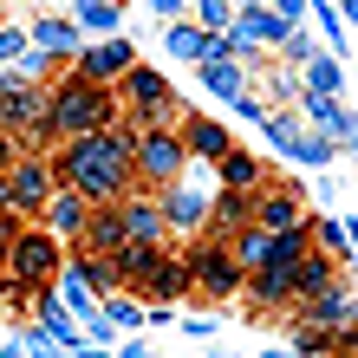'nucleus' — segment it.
I'll use <instances>...</instances> for the list:
<instances>
[{"label": "nucleus", "mask_w": 358, "mask_h": 358, "mask_svg": "<svg viewBox=\"0 0 358 358\" xmlns=\"http://www.w3.org/2000/svg\"><path fill=\"white\" fill-rule=\"evenodd\" d=\"M124 117V98L117 92H98L85 85L72 66L52 78V143H72V137H98Z\"/></svg>", "instance_id": "f03ea898"}, {"label": "nucleus", "mask_w": 358, "mask_h": 358, "mask_svg": "<svg viewBox=\"0 0 358 358\" xmlns=\"http://www.w3.org/2000/svg\"><path fill=\"white\" fill-rule=\"evenodd\" d=\"M332 339H339V332H326V326H313V320H293V326H287V345L300 352V358H326Z\"/></svg>", "instance_id": "c85d7f7f"}, {"label": "nucleus", "mask_w": 358, "mask_h": 358, "mask_svg": "<svg viewBox=\"0 0 358 358\" xmlns=\"http://www.w3.org/2000/svg\"><path fill=\"white\" fill-rule=\"evenodd\" d=\"M261 358H300V352H293V345H287V339H273V345H267V352H261Z\"/></svg>", "instance_id": "de8ad7c7"}, {"label": "nucleus", "mask_w": 358, "mask_h": 358, "mask_svg": "<svg viewBox=\"0 0 358 358\" xmlns=\"http://www.w3.org/2000/svg\"><path fill=\"white\" fill-rule=\"evenodd\" d=\"M208 358H235V345H222V339H215V345H208Z\"/></svg>", "instance_id": "603ef678"}, {"label": "nucleus", "mask_w": 358, "mask_h": 358, "mask_svg": "<svg viewBox=\"0 0 358 358\" xmlns=\"http://www.w3.org/2000/svg\"><path fill=\"white\" fill-rule=\"evenodd\" d=\"M339 20H345V33L358 27V0H339Z\"/></svg>", "instance_id": "49530a36"}, {"label": "nucleus", "mask_w": 358, "mask_h": 358, "mask_svg": "<svg viewBox=\"0 0 358 358\" xmlns=\"http://www.w3.org/2000/svg\"><path fill=\"white\" fill-rule=\"evenodd\" d=\"M196 78H202V92H208V98H222V104H235V98H248V92H255V72H248V66H235L228 52H208L202 66H196Z\"/></svg>", "instance_id": "dca6fc26"}, {"label": "nucleus", "mask_w": 358, "mask_h": 358, "mask_svg": "<svg viewBox=\"0 0 358 358\" xmlns=\"http://www.w3.org/2000/svg\"><path fill=\"white\" fill-rule=\"evenodd\" d=\"M66 273H78L98 300H111V293H124V267H117V255H85V248H72L66 255Z\"/></svg>", "instance_id": "f3484780"}, {"label": "nucleus", "mask_w": 358, "mask_h": 358, "mask_svg": "<svg viewBox=\"0 0 358 358\" xmlns=\"http://www.w3.org/2000/svg\"><path fill=\"white\" fill-rule=\"evenodd\" d=\"M27 52H33V39H27V20H7V27H0V66H20Z\"/></svg>", "instance_id": "c9c22d12"}, {"label": "nucleus", "mask_w": 358, "mask_h": 358, "mask_svg": "<svg viewBox=\"0 0 358 358\" xmlns=\"http://www.w3.org/2000/svg\"><path fill=\"white\" fill-rule=\"evenodd\" d=\"M215 182H222V189H235V196H255V189L267 182V170H261V157H255V150H241V143H235V150L215 163Z\"/></svg>", "instance_id": "4be33fe9"}, {"label": "nucleus", "mask_w": 358, "mask_h": 358, "mask_svg": "<svg viewBox=\"0 0 358 358\" xmlns=\"http://www.w3.org/2000/svg\"><path fill=\"white\" fill-rule=\"evenodd\" d=\"M352 78H358V66H352Z\"/></svg>", "instance_id": "bf43d9fd"}, {"label": "nucleus", "mask_w": 358, "mask_h": 358, "mask_svg": "<svg viewBox=\"0 0 358 358\" xmlns=\"http://www.w3.org/2000/svg\"><path fill=\"white\" fill-rule=\"evenodd\" d=\"M235 27H241V33H255L267 52H280V46H287V33H293L287 20H280V13H267V7H241V13H235Z\"/></svg>", "instance_id": "cd10ccee"}, {"label": "nucleus", "mask_w": 358, "mask_h": 358, "mask_svg": "<svg viewBox=\"0 0 358 358\" xmlns=\"http://www.w3.org/2000/svg\"><path fill=\"white\" fill-rule=\"evenodd\" d=\"M0 300H7V273H0Z\"/></svg>", "instance_id": "5fc2aeb1"}, {"label": "nucleus", "mask_w": 358, "mask_h": 358, "mask_svg": "<svg viewBox=\"0 0 358 358\" xmlns=\"http://www.w3.org/2000/svg\"><path fill=\"white\" fill-rule=\"evenodd\" d=\"M124 20H131V13L111 7V0H78V7H72V27L85 33V46H92V39H117Z\"/></svg>", "instance_id": "aec40b11"}, {"label": "nucleus", "mask_w": 358, "mask_h": 358, "mask_svg": "<svg viewBox=\"0 0 358 358\" xmlns=\"http://www.w3.org/2000/svg\"><path fill=\"white\" fill-rule=\"evenodd\" d=\"M66 358H111L104 345H78V352H66Z\"/></svg>", "instance_id": "8fccbe9b"}, {"label": "nucleus", "mask_w": 358, "mask_h": 358, "mask_svg": "<svg viewBox=\"0 0 358 358\" xmlns=\"http://www.w3.org/2000/svg\"><path fill=\"white\" fill-rule=\"evenodd\" d=\"M111 358H157V345H143V339H131V345H117Z\"/></svg>", "instance_id": "a18cd8bd"}, {"label": "nucleus", "mask_w": 358, "mask_h": 358, "mask_svg": "<svg viewBox=\"0 0 358 358\" xmlns=\"http://www.w3.org/2000/svg\"><path fill=\"white\" fill-rule=\"evenodd\" d=\"M339 273H345L339 261H326V255H320V248H313V255H306L300 267H293V313H300L306 300H320V293H326V287H339Z\"/></svg>", "instance_id": "6ab92c4d"}, {"label": "nucleus", "mask_w": 358, "mask_h": 358, "mask_svg": "<svg viewBox=\"0 0 358 358\" xmlns=\"http://www.w3.org/2000/svg\"><path fill=\"white\" fill-rule=\"evenodd\" d=\"M215 170H202V163H189V176H176L170 189H157V208L163 222H170V235H189L202 241L208 235V208H215Z\"/></svg>", "instance_id": "39448f33"}, {"label": "nucleus", "mask_w": 358, "mask_h": 358, "mask_svg": "<svg viewBox=\"0 0 358 358\" xmlns=\"http://www.w3.org/2000/svg\"><path fill=\"white\" fill-rule=\"evenodd\" d=\"M176 176H189L182 131H143V143H137V189L157 196V189H170Z\"/></svg>", "instance_id": "0eeeda50"}, {"label": "nucleus", "mask_w": 358, "mask_h": 358, "mask_svg": "<svg viewBox=\"0 0 358 358\" xmlns=\"http://www.w3.org/2000/svg\"><path fill=\"white\" fill-rule=\"evenodd\" d=\"M111 7H124V0H111Z\"/></svg>", "instance_id": "4d7b16f0"}, {"label": "nucleus", "mask_w": 358, "mask_h": 358, "mask_svg": "<svg viewBox=\"0 0 358 358\" xmlns=\"http://www.w3.org/2000/svg\"><path fill=\"white\" fill-rule=\"evenodd\" d=\"M143 7H150L163 27H176V20H189V0H143Z\"/></svg>", "instance_id": "79ce46f5"}, {"label": "nucleus", "mask_w": 358, "mask_h": 358, "mask_svg": "<svg viewBox=\"0 0 358 358\" xmlns=\"http://www.w3.org/2000/svg\"><path fill=\"white\" fill-rule=\"evenodd\" d=\"M280 157H287V163H300V170H326V163L339 157V150H332V143H326L320 131H306V124H300V131H293V137L280 143Z\"/></svg>", "instance_id": "a878e982"}, {"label": "nucleus", "mask_w": 358, "mask_h": 358, "mask_svg": "<svg viewBox=\"0 0 358 358\" xmlns=\"http://www.w3.org/2000/svg\"><path fill=\"white\" fill-rule=\"evenodd\" d=\"M137 143H143V131L131 117H117L111 131H98V137H72V143L52 150V182L78 189L92 208L124 202V196H137Z\"/></svg>", "instance_id": "f257e3e1"}, {"label": "nucleus", "mask_w": 358, "mask_h": 358, "mask_svg": "<svg viewBox=\"0 0 358 358\" xmlns=\"http://www.w3.org/2000/svg\"><path fill=\"white\" fill-rule=\"evenodd\" d=\"M345 241H352V267H358V215H345Z\"/></svg>", "instance_id": "09e8293b"}, {"label": "nucleus", "mask_w": 358, "mask_h": 358, "mask_svg": "<svg viewBox=\"0 0 358 358\" xmlns=\"http://www.w3.org/2000/svg\"><path fill=\"white\" fill-rule=\"evenodd\" d=\"M267 111H273V104H267L261 78H255V92H248V98H235V117H241V124H267Z\"/></svg>", "instance_id": "4c0bfd02"}, {"label": "nucleus", "mask_w": 358, "mask_h": 358, "mask_svg": "<svg viewBox=\"0 0 358 358\" xmlns=\"http://www.w3.org/2000/svg\"><path fill=\"white\" fill-rule=\"evenodd\" d=\"M306 235H313V248H320L326 261H339V267H352V241H345V215H306Z\"/></svg>", "instance_id": "393cba45"}, {"label": "nucleus", "mask_w": 358, "mask_h": 358, "mask_svg": "<svg viewBox=\"0 0 358 358\" xmlns=\"http://www.w3.org/2000/svg\"><path fill=\"white\" fill-rule=\"evenodd\" d=\"M27 39H33L39 52L66 59V66H72L78 52H85V33L72 27V13H33V20H27Z\"/></svg>", "instance_id": "f8f14e48"}, {"label": "nucleus", "mask_w": 358, "mask_h": 358, "mask_svg": "<svg viewBox=\"0 0 358 358\" xmlns=\"http://www.w3.org/2000/svg\"><path fill=\"white\" fill-rule=\"evenodd\" d=\"M85 222H92V202L78 196V189H52V202L39 208V228H52L66 248H78V235H85Z\"/></svg>", "instance_id": "ddd939ff"}, {"label": "nucleus", "mask_w": 358, "mask_h": 358, "mask_svg": "<svg viewBox=\"0 0 358 358\" xmlns=\"http://www.w3.org/2000/svg\"><path fill=\"white\" fill-rule=\"evenodd\" d=\"M320 52H326L320 39H313L306 27H293V33H287V46H280V66H287V72H306V66H313Z\"/></svg>", "instance_id": "473e14b6"}, {"label": "nucleus", "mask_w": 358, "mask_h": 358, "mask_svg": "<svg viewBox=\"0 0 358 358\" xmlns=\"http://www.w3.org/2000/svg\"><path fill=\"white\" fill-rule=\"evenodd\" d=\"M27 235V215H20V208H0V261H7V248Z\"/></svg>", "instance_id": "ea45409f"}, {"label": "nucleus", "mask_w": 358, "mask_h": 358, "mask_svg": "<svg viewBox=\"0 0 358 358\" xmlns=\"http://www.w3.org/2000/svg\"><path fill=\"white\" fill-rule=\"evenodd\" d=\"M163 52L182 59V66H202V59L215 52V39H208L196 20H176V27H163Z\"/></svg>", "instance_id": "5701e85b"}, {"label": "nucleus", "mask_w": 358, "mask_h": 358, "mask_svg": "<svg viewBox=\"0 0 358 358\" xmlns=\"http://www.w3.org/2000/svg\"><path fill=\"white\" fill-rule=\"evenodd\" d=\"M293 131H300V111H287V104H280V111H267V124H261V137L273 143V150H280Z\"/></svg>", "instance_id": "e433bc0d"}, {"label": "nucleus", "mask_w": 358, "mask_h": 358, "mask_svg": "<svg viewBox=\"0 0 358 358\" xmlns=\"http://www.w3.org/2000/svg\"><path fill=\"white\" fill-rule=\"evenodd\" d=\"M124 241H131V235H124V215H117V202L92 208V222H85V235H78V248H85V255H117Z\"/></svg>", "instance_id": "412c9836"}, {"label": "nucleus", "mask_w": 358, "mask_h": 358, "mask_svg": "<svg viewBox=\"0 0 358 358\" xmlns=\"http://www.w3.org/2000/svg\"><path fill=\"white\" fill-rule=\"evenodd\" d=\"M52 157H20L13 163V170H7V196H13V208H20V215H27V222H39V208H46L52 202Z\"/></svg>", "instance_id": "9d476101"}, {"label": "nucleus", "mask_w": 358, "mask_h": 358, "mask_svg": "<svg viewBox=\"0 0 358 358\" xmlns=\"http://www.w3.org/2000/svg\"><path fill=\"white\" fill-rule=\"evenodd\" d=\"M0 27H7V7H0Z\"/></svg>", "instance_id": "6e6d98bb"}, {"label": "nucleus", "mask_w": 358, "mask_h": 358, "mask_svg": "<svg viewBox=\"0 0 358 358\" xmlns=\"http://www.w3.org/2000/svg\"><path fill=\"white\" fill-rule=\"evenodd\" d=\"M182 261H189V300H208V306H235L241 300V280H248V273L235 267V248L189 241Z\"/></svg>", "instance_id": "423d86ee"}, {"label": "nucleus", "mask_w": 358, "mask_h": 358, "mask_svg": "<svg viewBox=\"0 0 358 358\" xmlns=\"http://www.w3.org/2000/svg\"><path fill=\"white\" fill-rule=\"evenodd\" d=\"M52 293H59V306H66L72 320H78V332H85L92 320H104V300H98L85 280H78V273H59V287H52Z\"/></svg>", "instance_id": "b1692460"}, {"label": "nucleus", "mask_w": 358, "mask_h": 358, "mask_svg": "<svg viewBox=\"0 0 358 358\" xmlns=\"http://www.w3.org/2000/svg\"><path fill=\"white\" fill-rule=\"evenodd\" d=\"M345 59H332V52H320V59H313V66L300 72V85L306 92H320V98H345Z\"/></svg>", "instance_id": "bb28decb"}, {"label": "nucleus", "mask_w": 358, "mask_h": 358, "mask_svg": "<svg viewBox=\"0 0 358 358\" xmlns=\"http://www.w3.org/2000/svg\"><path fill=\"white\" fill-rule=\"evenodd\" d=\"M293 320H313V326H326V332H339V326H352L358 320V300H352V287L339 280V287H326L320 300H306Z\"/></svg>", "instance_id": "a211bd4d"}, {"label": "nucleus", "mask_w": 358, "mask_h": 358, "mask_svg": "<svg viewBox=\"0 0 358 358\" xmlns=\"http://www.w3.org/2000/svg\"><path fill=\"white\" fill-rule=\"evenodd\" d=\"M182 150H189V163L215 170V163L235 150V137H228V124H215L208 111H182Z\"/></svg>", "instance_id": "9b49d317"}, {"label": "nucleus", "mask_w": 358, "mask_h": 358, "mask_svg": "<svg viewBox=\"0 0 358 358\" xmlns=\"http://www.w3.org/2000/svg\"><path fill=\"white\" fill-rule=\"evenodd\" d=\"M332 352H339V358H358V320H352V326H339V339H332Z\"/></svg>", "instance_id": "c03bdc74"}, {"label": "nucleus", "mask_w": 358, "mask_h": 358, "mask_svg": "<svg viewBox=\"0 0 358 358\" xmlns=\"http://www.w3.org/2000/svg\"><path fill=\"white\" fill-rule=\"evenodd\" d=\"M104 320H111L117 332H143V326H150V306L131 300V293H111V300H104Z\"/></svg>", "instance_id": "7c9ffc66"}, {"label": "nucleus", "mask_w": 358, "mask_h": 358, "mask_svg": "<svg viewBox=\"0 0 358 358\" xmlns=\"http://www.w3.org/2000/svg\"><path fill=\"white\" fill-rule=\"evenodd\" d=\"M189 20H196L208 39H222L228 27H235V7H228V0H189Z\"/></svg>", "instance_id": "2f4dec72"}, {"label": "nucleus", "mask_w": 358, "mask_h": 358, "mask_svg": "<svg viewBox=\"0 0 358 358\" xmlns=\"http://www.w3.org/2000/svg\"><path fill=\"white\" fill-rule=\"evenodd\" d=\"M117 215H124V235L131 241H143V248H170V222H163V208H157V196H124L117 202Z\"/></svg>", "instance_id": "2eb2a0df"}, {"label": "nucleus", "mask_w": 358, "mask_h": 358, "mask_svg": "<svg viewBox=\"0 0 358 358\" xmlns=\"http://www.w3.org/2000/svg\"><path fill=\"white\" fill-rule=\"evenodd\" d=\"M182 339H202V345H215V339H222V326L208 320V313H182Z\"/></svg>", "instance_id": "58836bf2"}, {"label": "nucleus", "mask_w": 358, "mask_h": 358, "mask_svg": "<svg viewBox=\"0 0 358 358\" xmlns=\"http://www.w3.org/2000/svg\"><path fill=\"white\" fill-rule=\"evenodd\" d=\"M163 255H170V248H143V241H124L117 248V267H124V287H137L143 280V273H150Z\"/></svg>", "instance_id": "c756f323"}, {"label": "nucleus", "mask_w": 358, "mask_h": 358, "mask_svg": "<svg viewBox=\"0 0 358 358\" xmlns=\"http://www.w3.org/2000/svg\"><path fill=\"white\" fill-rule=\"evenodd\" d=\"M326 358H339V352H326Z\"/></svg>", "instance_id": "13d9d810"}, {"label": "nucleus", "mask_w": 358, "mask_h": 358, "mask_svg": "<svg viewBox=\"0 0 358 358\" xmlns=\"http://www.w3.org/2000/svg\"><path fill=\"white\" fill-rule=\"evenodd\" d=\"M0 208H13V196H7V176H0Z\"/></svg>", "instance_id": "864d4df0"}, {"label": "nucleus", "mask_w": 358, "mask_h": 358, "mask_svg": "<svg viewBox=\"0 0 358 358\" xmlns=\"http://www.w3.org/2000/svg\"><path fill=\"white\" fill-rule=\"evenodd\" d=\"M0 358H27V352H20V339H0Z\"/></svg>", "instance_id": "3c124183"}, {"label": "nucleus", "mask_w": 358, "mask_h": 358, "mask_svg": "<svg viewBox=\"0 0 358 358\" xmlns=\"http://www.w3.org/2000/svg\"><path fill=\"white\" fill-rule=\"evenodd\" d=\"M248 228H261V235H287V228H306V196H300V182H287V176H267L255 189V222Z\"/></svg>", "instance_id": "6e6552de"}, {"label": "nucleus", "mask_w": 358, "mask_h": 358, "mask_svg": "<svg viewBox=\"0 0 358 358\" xmlns=\"http://www.w3.org/2000/svg\"><path fill=\"white\" fill-rule=\"evenodd\" d=\"M20 157H27V150H20V137H13V131H0V176H7Z\"/></svg>", "instance_id": "37998d69"}, {"label": "nucleus", "mask_w": 358, "mask_h": 358, "mask_svg": "<svg viewBox=\"0 0 358 358\" xmlns=\"http://www.w3.org/2000/svg\"><path fill=\"white\" fill-rule=\"evenodd\" d=\"M267 255H273V235H261V228H248V235L235 241V267H241V273L267 267Z\"/></svg>", "instance_id": "72a5a7b5"}, {"label": "nucleus", "mask_w": 358, "mask_h": 358, "mask_svg": "<svg viewBox=\"0 0 358 358\" xmlns=\"http://www.w3.org/2000/svg\"><path fill=\"white\" fill-rule=\"evenodd\" d=\"M131 66H137V46H131L124 33H117V39H92V46L72 59V72L85 78V85H98V92H117Z\"/></svg>", "instance_id": "1a4fd4ad"}, {"label": "nucleus", "mask_w": 358, "mask_h": 358, "mask_svg": "<svg viewBox=\"0 0 358 358\" xmlns=\"http://www.w3.org/2000/svg\"><path fill=\"white\" fill-rule=\"evenodd\" d=\"M117 98H124V117H131L137 131H182V98H176V85L157 66H143V59L124 72Z\"/></svg>", "instance_id": "20e7f679"}, {"label": "nucleus", "mask_w": 358, "mask_h": 358, "mask_svg": "<svg viewBox=\"0 0 358 358\" xmlns=\"http://www.w3.org/2000/svg\"><path fill=\"white\" fill-rule=\"evenodd\" d=\"M66 255H72V248L59 241L52 228L27 222V235H20V241L7 248L0 273H7V287H27V293H52V287H59V273H66Z\"/></svg>", "instance_id": "7ed1b4c3"}, {"label": "nucleus", "mask_w": 358, "mask_h": 358, "mask_svg": "<svg viewBox=\"0 0 358 358\" xmlns=\"http://www.w3.org/2000/svg\"><path fill=\"white\" fill-rule=\"evenodd\" d=\"M248 222H255V196L215 189V208H208V235H202V241H222V248H235V241L248 235Z\"/></svg>", "instance_id": "4468645a"}, {"label": "nucleus", "mask_w": 358, "mask_h": 358, "mask_svg": "<svg viewBox=\"0 0 358 358\" xmlns=\"http://www.w3.org/2000/svg\"><path fill=\"white\" fill-rule=\"evenodd\" d=\"M13 339H20V352H27V358H66V352H59V339H52V332L46 326H13Z\"/></svg>", "instance_id": "f704fd0d"}, {"label": "nucleus", "mask_w": 358, "mask_h": 358, "mask_svg": "<svg viewBox=\"0 0 358 358\" xmlns=\"http://www.w3.org/2000/svg\"><path fill=\"white\" fill-rule=\"evenodd\" d=\"M267 13H280L287 27H306V20H313V7H306V0H267Z\"/></svg>", "instance_id": "a19ab883"}]
</instances>
